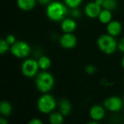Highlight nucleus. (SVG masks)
Wrapping results in <instances>:
<instances>
[{"label":"nucleus","instance_id":"f257e3e1","mask_svg":"<svg viewBox=\"0 0 124 124\" xmlns=\"http://www.w3.org/2000/svg\"><path fill=\"white\" fill-rule=\"evenodd\" d=\"M66 13H67L66 6L58 1L50 3L46 10L47 16L48 17V19L53 21H63Z\"/></svg>","mask_w":124,"mask_h":124},{"label":"nucleus","instance_id":"f03ea898","mask_svg":"<svg viewBox=\"0 0 124 124\" xmlns=\"http://www.w3.org/2000/svg\"><path fill=\"white\" fill-rule=\"evenodd\" d=\"M54 85V78L51 73L48 71H43L39 73L36 78L37 88L40 92L46 93L53 88Z\"/></svg>","mask_w":124,"mask_h":124},{"label":"nucleus","instance_id":"7ed1b4c3","mask_svg":"<svg viewBox=\"0 0 124 124\" xmlns=\"http://www.w3.org/2000/svg\"><path fill=\"white\" fill-rule=\"evenodd\" d=\"M97 44H98L99 48L103 53L107 54H113L116 51L117 47V43L116 42L114 37L110 34L101 35L98 38Z\"/></svg>","mask_w":124,"mask_h":124},{"label":"nucleus","instance_id":"20e7f679","mask_svg":"<svg viewBox=\"0 0 124 124\" xmlns=\"http://www.w3.org/2000/svg\"><path fill=\"white\" fill-rule=\"evenodd\" d=\"M56 106V101L52 95L45 93L39 98L38 101V109L41 113H52Z\"/></svg>","mask_w":124,"mask_h":124},{"label":"nucleus","instance_id":"39448f33","mask_svg":"<svg viewBox=\"0 0 124 124\" xmlns=\"http://www.w3.org/2000/svg\"><path fill=\"white\" fill-rule=\"evenodd\" d=\"M10 51L16 58H26L31 52V48L29 44L24 41H17L11 45Z\"/></svg>","mask_w":124,"mask_h":124},{"label":"nucleus","instance_id":"423d86ee","mask_svg":"<svg viewBox=\"0 0 124 124\" xmlns=\"http://www.w3.org/2000/svg\"><path fill=\"white\" fill-rule=\"evenodd\" d=\"M39 68V65L37 60L33 59H27L21 65V72L26 78H33L36 76Z\"/></svg>","mask_w":124,"mask_h":124},{"label":"nucleus","instance_id":"0eeeda50","mask_svg":"<svg viewBox=\"0 0 124 124\" xmlns=\"http://www.w3.org/2000/svg\"><path fill=\"white\" fill-rule=\"evenodd\" d=\"M123 102L121 100V98L117 96H112L110 98L106 99L104 102V106L109 110L110 111L115 112L121 110V108L122 107Z\"/></svg>","mask_w":124,"mask_h":124},{"label":"nucleus","instance_id":"6e6552de","mask_svg":"<svg viewBox=\"0 0 124 124\" xmlns=\"http://www.w3.org/2000/svg\"><path fill=\"white\" fill-rule=\"evenodd\" d=\"M60 45L64 48H72L77 44V38L72 33H65L60 38Z\"/></svg>","mask_w":124,"mask_h":124},{"label":"nucleus","instance_id":"1a4fd4ad","mask_svg":"<svg viewBox=\"0 0 124 124\" xmlns=\"http://www.w3.org/2000/svg\"><path fill=\"white\" fill-rule=\"evenodd\" d=\"M100 11H101V6L98 5L95 2L89 3L85 6L84 12L88 17L89 18H96L99 17Z\"/></svg>","mask_w":124,"mask_h":124},{"label":"nucleus","instance_id":"9d476101","mask_svg":"<svg viewBox=\"0 0 124 124\" xmlns=\"http://www.w3.org/2000/svg\"><path fill=\"white\" fill-rule=\"evenodd\" d=\"M89 115L93 121L99 122V121L102 120L105 116V109L101 105H93L89 110Z\"/></svg>","mask_w":124,"mask_h":124},{"label":"nucleus","instance_id":"9b49d317","mask_svg":"<svg viewBox=\"0 0 124 124\" xmlns=\"http://www.w3.org/2000/svg\"><path fill=\"white\" fill-rule=\"evenodd\" d=\"M122 24L117 21H111L107 24V32L113 37L118 36L122 31Z\"/></svg>","mask_w":124,"mask_h":124},{"label":"nucleus","instance_id":"f8f14e48","mask_svg":"<svg viewBox=\"0 0 124 124\" xmlns=\"http://www.w3.org/2000/svg\"><path fill=\"white\" fill-rule=\"evenodd\" d=\"M77 24L74 20L70 19H64L61 22V29L65 33H72L76 30Z\"/></svg>","mask_w":124,"mask_h":124},{"label":"nucleus","instance_id":"ddd939ff","mask_svg":"<svg viewBox=\"0 0 124 124\" xmlns=\"http://www.w3.org/2000/svg\"><path fill=\"white\" fill-rule=\"evenodd\" d=\"M37 0H17V6L24 11L31 10L35 7Z\"/></svg>","mask_w":124,"mask_h":124},{"label":"nucleus","instance_id":"4468645a","mask_svg":"<svg viewBox=\"0 0 124 124\" xmlns=\"http://www.w3.org/2000/svg\"><path fill=\"white\" fill-rule=\"evenodd\" d=\"M59 110L61 114H63L64 116H67L71 110V105L70 101H68L67 100H65V99L60 100L59 102Z\"/></svg>","mask_w":124,"mask_h":124},{"label":"nucleus","instance_id":"2eb2a0df","mask_svg":"<svg viewBox=\"0 0 124 124\" xmlns=\"http://www.w3.org/2000/svg\"><path fill=\"white\" fill-rule=\"evenodd\" d=\"M98 18L101 23H103V24H108L110 21H111V18H112L111 11L104 9L103 10L100 11Z\"/></svg>","mask_w":124,"mask_h":124},{"label":"nucleus","instance_id":"dca6fc26","mask_svg":"<svg viewBox=\"0 0 124 124\" xmlns=\"http://www.w3.org/2000/svg\"><path fill=\"white\" fill-rule=\"evenodd\" d=\"M64 115L60 112H52L49 116V122L51 124H61L64 122Z\"/></svg>","mask_w":124,"mask_h":124},{"label":"nucleus","instance_id":"f3484780","mask_svg":"<svg viewBox=\"0 0 124 124\" xmlns=\"http://www.w3.org/2000/svg\"><path fill=\"white\" fill-rule=\"evenodd\" d=\"M11 111H12V106H11L10 103L8 101H3L0 104V113L2 114L4 116L10 115Z\"/></svg>","mask_w":124,"mask_h":124},{"label":"nucleus","instance_id":"a211bd4d","mask_svg":"<svg viewBox=\"0 0 124 124\" xmlns=\"http://www.w3.org/2000/svg\"><path fill=\"white\" fill-rule=\"evenodd\" d=\"M39 67L42 70H47L51 66V60L47 56H41L38 60Z\"/></svg>","mask_w":124,"mask_h":124},{"label":"nucleus","instance_id":"6ab92c4d","mask_svg":"<svg viewBox=\"0 0 124 124\" xmlns=\"http://www.w3.org/2000/svg\"><path fill=\"white\" fill-rule=\"evenodd\" d=\"M102 7L105 9L112 11L117 7V3L116 0H104Z\"/></svg>","mask_w":124,"mask_h":124},{"label":"nucleus","instance_id":"aec40b11","mask_svg":"<svg viewBox=\"0 0 124 124\" xmlns=\"http://www.w3.org/2000/svg\"><path fill=\"white\" fill-rule=\"evenodd\" d=\"M83 0H65V4L71 9H77L82 4Z\"/></svg>","mask_w":124,"mask_h":124},{"label":"nucleus","instance_id":"412c9836","mask_svg":"<svg viewBox=\"0 0 124 124\" xmlns=\"http://www.w3.org/2000/svg\"><path fill=\"white\" fill-rule=\"evenodd\" d=\"M9 44L8 43V42L5 39L0 41V54H5L9 50Z\"/></svg>","mask_w":124,"mask_h":124},{"label":"nucleus","instance_id":"4be33fe9","mask_svg":"<svg viewBox=\"0 0 124 124\" xmlns=\"http://www.w3.org/2000/svg\"><path fill=\"white\" fill-rule=\"evenodd\" d=\"M85 71H86L88 74H93V73H94L95 71H96V68L93 66H92V65H88V66H87L86 68H85Z\"/></svg>","mask_w":124,"mask_h":124},{"label":"nucleus","instance_id":"5701e85b","mask_svg":"<svg viewBox=\"0 0 124 124\" xmlns=\"http://www.w3.org/2000/svg\"><path fill=\"white\" fill-rule=\"evenodd\" d=\"M5 40L8 42V43H9V45H12V44H14V43L16 42V38H15V37L13 36V35H8V36H7V38H5Z\"/></svg>","mask_w":124,"mask_h":124},{"label":"nucleus","instance_id":"b1692460","mask_svg":"<svg viewBox=\"0 0 124 124\" xmlns=\"http://www.w3.org/2000/svg\"><path fill=\"white\" fill-rule=\"evenodd\" d=\"M37 2L42 5H48L51 3V0H37Z\"/></svg>","mask_w":124,"mask_h":124},{"label":"nucleus","instance_id":"393cba45","mask_svg":"<svg viewBox=\"0 0 124 124\" xmlns=\"http://www.w3.org/2000/svg\"><path fill=\"white\" fill-rule=\"evenodd\" d=\"M118 48H119V50H120V51H122V52H123V53H124V38H122V39L120 41V43H119Z\"/></svg>","mask_w":124,"mask_h":124},{"label":"nucleus","instance_id":"a878e982","mask_svg":"<svg viewBox=\"0 0 124 124\" xmlns=\"http://www.w3.org/2000/svg\"><path fill=\"white\" fill-rule=\"evenodd\" d=\"M29 124H43V122H42L41 120H39V119H32V120H31L29 122Z\"/></svg>","mask_w":124,"mask_h":124},{"label":"nucleus","instance_id":"bb28decb","mask_svg":"<svg viewBox=\"0 0 124 124\" xmlns=\"http://www.w3.org/2000/svg\"><path fill=\"white\" fill-rule=\"evenodd\" d=\"M72 12H71V14H72V16H74V17H78V16H80V12L79 10H78V9H72Z\"/></svg>","mask_w":124,"mask_h":124},{"label":"nucleus","instance_id":"cd10ccee","mask_svg":"<svg viewBox=\"0 0 124 124\" xmlns=\"http://www.w3.org/2000/svg\"><path fill=\"white\" fill-rule=\"evenodd\" d=\"M0 124H8V121L4 120V117H2V118H0Z\"/></svg>","mask_w":124,"mask_h":124},{"label":"nucleus","instance_id":"c85d7f7f","mask_svg":"<svg viewBox=\"0 0 124 124\" xmlns=\"http://www.w3.org/2000/svg\"><path fill=\"white\" fill-rule=\"evenodd\" d=\"M103 1L104 0H95L94 2L96 3L98 5H100V6H102V4H103Z\"/></svg>","mask_w":124,"mask_h":124},{"label":"nucleus","instance_id":"c756f323","mask_svg":"<svg viewBox=\"0 0 124 124\" xmlns=\"http://www.w3.org/2000/svg\"><path fill=\"white\" fill-rule=\"evenodd\" d=\"M122 68L124 69V56H123V58L122 59Z\"/></svg>","mask_w":124,"mask_h":124},{"label":"nucleus","instance_id":"7c9ffc66","mask_svg":"<svg viewBox=\"0 0 124 124\" xmlns=\"http://www.w3.org/2000/svg\"><path fill=\"white\" fill-rule=\"evenodd\" d=\"M123 105H124V99H123Z\"/></svg>","mask_w":124,"mask_h":124}]
</instances>
